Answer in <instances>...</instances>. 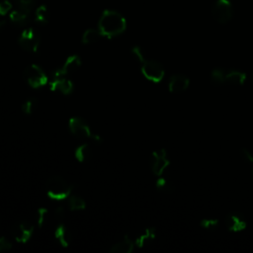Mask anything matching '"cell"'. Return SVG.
<instances>
[{
  "label": "cell",
  "mask_w": 253,
  "mask_h": 253,
  "mask_svg": "<svg viewBox=\"0 0 253 253\" xmlns=\"http://www.w3.org/2000/svg\"><path fill=\"white\" fill-rule=\"evenodd\" d=\"M126 28V18L118 11L105 10L98 23V29L103 37L114 38L125 32Z\"/></svg>",
  "instance_id": "6da1fadb"
},
{
  "label": "cell",
  "mask_w": 253,
  "mask_h": 253,
  "mask_svg": "<svg viewBox=\"0 0 253 253\" xmlns=\"http://www.w3.org/2000/svg\"><path fill=\"white\" fill-rule=\"evenodd\" d=\"M131 52L136 60L139 62L141 73L147 80L153 83H158L163 79L164 68L158 61L146 58L142 49L139 46H133Z\"/></svg>",
  "instance_id": "7a4b0ae2"
},
{
  "label": "cell",
  "mask_w": 253,
  "mask_h": 253,
  "mask_svg": "<svg viewBox=\"0 0 253 253\" xmlns=\"http://www.w3.org/2000/svg\"><path fill=\"white\" fill-rule=\"evenodd\" d=\"M45 189L46 195L49 199L54 201H62L71 195L73 186L70 185L63 177L54 175L47 180Z\"/></svg>",
  "instance_id": "3957f363"
},
{
  "label": "cell",
  "mask_w": 253,
  "mask_h": 253,
  "mask_svg": "<svg viewBox=\"0 0 253 253\" xmlns=\"http://www.w3.org/2000/svg\"><path fill=\"white\" fill-rule=\"evenodd\" d=\"M68 128L70 132L81 139H92L97 142H101L102 138L99 134L94 133L90 128L88 123L80 117H72L68 121Z\"/></svg>",
  "instance_id": "277c9868"
},
{
  "label": "cell",
  "mask_w": 253,
  "mask_h": 253,
  "mask_svg": "<svg viewBox=\"0 0 253 253\" xmlns=\"http://www.w3.org/2000/svg\"><path fill=\"white\" fill-rule=\"evenodd\" d=\"M23 78L25 82L34 89L44 86L48 81L47 75L43 69L37 64L28 65L23 71Z\"/></svg>",
  "instance_id": "5b68a950"
},
{
  "label": "cell",
  "mask_w": 253,
  "mask_h": 253,
  "mask_svg": "<svg viewBox=\"0 0 253 253\" xmlns=\"http://www.w3.org/2000/svg\"><path fill=\"white\" fill-rule=\"evenodd\" d=\"M41 43V36L34 28H27L18 37V44L27 52H36Z\"/></svg>",
  "instance_id": "8992f818"
},
{
  "label": "cell",
  "mask_w": 253,
  "mask_h": 253,
  "mask_svg": "<svg viewBox=\"0 0 253 253\" xmlns=\"http://www.w3.org/2000/svg\"><path fill=\"white\" fill-rule=\"evenodd\" d=\"M213 18L220 24H227L233 17L231 0H217L211 9Z\"/></svg>",
  "instance_id": "52a82bcc"
},
{
  "label": "cell",
  "mask_w": 253,
  "mask_h": 253,
  "mask_svg": "<svg viewBox=\"0 0 253 253\" xmlns=\"http://www.w3.org/2000/svg\"><path fill=\"white\" fill-rule=\"evenodd\" d=\"M170 161L167 156L165 149H159L151 154L150 158V167L151 171L156 176H161L165 169L169 166Z\"/></svg>",
  "instance_id": "ba28073f"
},
{
  "label": "cell",
  "mask_w": 253,
  "mask_h": 253,
  "mask_svg": "<svg viewBox=\"0 0 253 253\" xmlns=\"http://www.w3.org/2000/svg\"><path fill=\"white\" fill-rule=\"evenodd\" d=\"M11 232L17 242L27 243L34 233V225L26 221H20L13 225Z\"/></svg>",
  "instance_id": "9c48e42d"
},
{
  "label": "cell",
  "mask_w": 253,
  "mask_h": 253,
  "mask_svg": "<svg viewBox=\"0 0 253 253\" xmlns=\"http://www.w3.org/2000/svg\"><path fill=\"white\" fill-rule=\"evenodd\" d=\"M80 66H81L80 57L77 54L69 55L65 59L64 63L53 72L52 76H64V77H66L68 75L73 74L75 71H77Z\"/></svg>",
  "instance_id": "30bf717a"
},
{
  "label": "cell",
  "mask_w": 253,
  "mask_h": 253,
  "mask_svg": "<svg viewBox=\"0 0 253 253\" xmlns=\"http://www.w3.org/2000/svg\"><path fill=\"white\" fill-rule=\"evenodd\" d=\"M49 88L51 91H57L63 95H70L74 90L72 81L64 76H52L49 82Z\"/></svg>",
  "instance_id": "8fae6325"
},
{
  "label": "cell",
  "mask_w": 253,
  "mask_h": 253,
  "mask_svg": "<svg viewBox=\"0 0 253 253\" xmlns=\"http://www.w3.org/2000/svg\"><path fill=\"white\" fill-rule=\"evenodd\" d=\"M190 84V80L183 74H175L170 77L168 83V89L171 93H182Z\"/></svg>",
  "instance_id": "7c38bea8"
},
{
  "label": "cell",
  "mask_w": 253,
  "mask_h": 253,
  "mask_svg": "<svg viewBox=\"0 0 253 253\" xmlns=\"http://www.w3.org/2000/svg\"><path fill=\"white\" fill-rule=\"evenodd\" d=\"M54 238L57 243L62 247H68L72 241V234L67 226L63 223H59L54 230Z\"/></svg>",
  "instance_id": "4fadbf2b"
},
{
  "label": "cell",
  "mask_w": 253,
  "mask_h": 253,
  "mask_svg": "<svg viewBox=\"0 0 253 253\" xmlns=\"http://www.w3.org/2000/svg\"><path fill=\"white\" fill-rule=\"evenodd\" d=\"M225 225L229 231L238 232V231L244 230L247 226V223L242 215L237 213H232L226 217Z\"/></svg>",
  "instance_id": "5bb4252c"
},
{
  "label": "cell",
  "mask_w": 253,
  "mask_h": 253,
  "mask_svg": "<svg viewBox=\"0 0 253 253\" xmlns=\"http://www.w3.org/2000/svg\"><path fill=\"white\" fill-rule=\"evenodd\" d=\"M135 244L129 238L127 234H126L120 241L113 244L110 248V252L112 253H130L132 252Z\"/></svg>",
  "instance_id": "9a60e30c"
},
{
  "label": "cell",
  "mask_w": 253,
  "mask_h": 253,
  "mask_svg": "<svg viewBox=\"0 0 253 253\" xmlns=\"http://www.w3.org/2000/svg\"><path fill=\"white\" fill-rule=\"evenodd\" d=\"M156 237V229L154 227H147L144 231L138 235L134 241L135 246L138 248H142L148 244H150Z\"/></svg>",
  "instance_id": "2e32d148"
},
{
  "label": "cell",
  "mask_w": 253,
  "mask_h": 253,
  "mask_svg": "<svg viewBox=\"0 0 253 253\" xmlns=\"http://www.w3.org/2000/svg\"><path fill=\"white\" fill-rule=\"evenodd\" d=\"M29 14H30V12L25 11L20 8H17L16 10H13L10 12L9 17L13 24H15L17 26H24L27 24V22L29 20Z\"/></svg>",
  "instance_id": "e0dca14e"
},
{
  "label": "cell",
  "mask_w": 253,
  "mask_h": 253,
  "mask_svg": "<svg viewBox=\"0 0 253 253\" xmlns=\"http://www.w3.org/2000/svg\"><path fill=\"white\" fill-rule=\"evenodd\" d=\"M246 80V74L240 70H229L225 75V82L234 85H243Z\"/></svg>",
  "instance_id": "ac0fdd59"
},
{
  "label": "cell",
  "mask_w": 253,
  "mask_h": 253,
  "mask_svg": "<svg viewBox=\"0 0 253 253\" xmlns=\"http://www.w3.org/2000/svg\"><path fill=\"white\" fill-rule=\"evenodd\" d=\"M75 159L78 162H85L91 157V147L88 143H82L78 145L74 150Z\"/></svg>",
  "instance_id": "d6986e66"
},
{
  "label": "cell",
  "mask_w": 253,
  "mask_h": 253,
  "mask_svg": "<svg viewBox=\"0 0 253 253\" xmlns=\"http://www.w3.org/2000/svg\"><path fill=\"white\" fill-rule=\"evenodd\" d=\"M102 37V34L100 33L99 29H87L83 35H82V43L84 44H92L97 42L100 38Z\"/></svg>",
  "instance_id": "ffe728a7"
},
{
  "label": "cell",
  "mask_w": 253,
  "mask_h": 253,
  "mask_svg": "<svg viewBox=\"0 0 253 253\" xmlns=\"http://www.w3.org/2000/svg\"><path fill=\"white\" fill-rule=\"evenodd\" d=\"M68 208L70 211H82L86 208V202L78 195H70L68 197Z\"/></svg>",
  "instance_id": "44dd1931"
},
{
  "label": "cell",
  "mask_w": 253,
  "mask_h": 253,
  "mask_svg": "<svg viewBox=\"0 0 253 253\" xmlns=\"http://www.w3.org/2000/svg\"><path fill=\"white\" fill-rule=\"evenodd\" d=\"M35 19L39 24L44 25L48 23L49 20V12L45 5H41L36 9L35 12Z\"/></svg>",
  "instance_id": "7402d4cb"
},
{
  "label": "cell",
  "mask_w": 253,
  "mask_h": 253,
  "mask_svg": "<svg viewBox=\"0 0 253 253\" xmlns=\"http://www.w3.org/2000/svg\"><path fill=\"white\" fill-rule=\"evenodd\" d=\"M155 187L157 190L164 192V193H170L174 190V186L173 184L166 178L159 176V178L157 179L156 183H155Z\"/></svg>",
  "instance_id": "603a6c76"
},
{
  "label": "cell",
  "mask_w": 253,
  "mask_h": 253,
  "mask_svg": "<svg viewBox=\"0 0 253 253\" xmlns=\"http://www.w3.org/2000/svg\"><path fill=\"white\" fill-rule=\"evenodd\" d=\"M225 75L226 71L221 68H215L211 73V79L212 82L216 84H221L225 82Z\"/></svg>",
  "instance_id": "cb8c5ba5"
},
{
  "label": "cell",
  "mask_w": 253,
  "mask_h": 253,
  "mask_svg": "<svg viewBox=\"0 0 253 253\" xmlns=\"http://www.w3.org/2000/svg\"><path fill=\"white\" fill-rule=\"evenodd\" d=\"M48 214V211L46 208H39L36 211V222L38 226L41 228L44 225L46 217Z\"/></svg>",
  "instance_id": "d4e9b609"
},
{
  "label": "cell",
  "mask_w": 253,
  "mask_h": 253,
  "mask_svg": "<svg viewBox=\"0 0 253 253\" xmlns=\"http://www.w3.org/2000/svg\"><path fill=\"white\" fill-rule=\"evenodd\" d=\"M37 106V99L34 98V97H31V98H28L23 104H22V112L25 114V115H31L35 108Z\"/></svg>",
  "instance_id": "484cf974"
},
{
  "label": "cell",
  "mask_w": 253,
  "mask_h": 253,
  "mask_svg": "<svg viewBox=\"0 0 253 253\" xmlns=\"http://www.w3.org/2000/svg\"><path fill=\"white\" fill-rule=\"evenodd\" d=\"M201 227L208 230H214L218 226V220L216 218H205L200 222Z\"/></svg>",
  "instance_id": "4316f807"
},
{
  "label": "cell",
  "mask_w": 253,
  "mask_h": 253,
  "mask_svg": "<svg viewBox=\"0 0 253 253\" xmlns=\"http://www.w3.org/2000/svg\"><path fill=\"white\" fill-rule=\"evenodd\" d=\"M35 1L36 0H14V2L17 4L18 8L23 9L28 12H31Z\"/></svg>",
  "instance_id": "83f0119b"
},
{
  "label": "cell",
  "mask_w": 253,
  "mask_h": 253,
  "mask_svg": "<svg viewBox=\"0 0 253 253\" xmlns=\"http://www.w3.org/2000/svg\"><path fill=\"white\" fill-rule=\"evenodd\" d=\"M12 7V3L9 0H0V17L11 12Z\"/></svg>",
  "instance_id": "f1b7e54d"
},
{
  "label": "cell",
  "mask_w": 253,
  "mask_h": 253,
  "mask_svg": "<svg viewBox=\"0 0 253 253\" xmlns=\"http://www.w3.org/2000/svg\"><path fill=\"white\" fill-rule=\"evenodd\" d=\"M54 215H55V218L57 220H62L65 216V208L61 205V206H58L56 209H55V212H54Z\"/></svg>",
  "instance_id": "f546056e"
},
{
  "label": "cell",
  "mask_w": 253,
  "mask_h": 253,
  "mask_svg": "<svg viewBox=\"0 0 253 253\" xmlns=\"http://www.w3.org/2000/svg\"><path fill=\"white\" fill-rule=\"evenodd\" d=\"M240 155H241V158L243 160H245L246 162H253V155L251 154V152L247 149H241L240 151Z\"/></svg>",
  "instance_id": "4dcf8cb0"
},
{
  "label": "cell",
  "mask_w": 253,
  "mask_h": 253,
  "mask_svg": "<svg viewBox=\"0 0 253 253\" xmlns=\"http://www.w3.org/2000/svg\"><path fill=\"white\" fill-rule=\"evenodd\" d=\"M5 24H6V23H5V21H3V20H1V21H0V30L5 26Z\"/></svg>",
  "instance_id": "1f68e13d"
},
{
  "label": "cell",
  "mask_w": 253,
  "mask_h": 253,
  "mask_svg": "<svg viewBox=\"0 0 253 253\" xmlns=\"http://www.w3.org/2000/svg\"><path fill=\"white\" fill-rule=\"evenodd\" d=\"M251 173H252V178H253V167H252V170H251Z\"/></svg>",
  "instance_id": "d6a6232c"
},
{
  "label": "cell",
  "mask_w": 253,
  "mask_h": 253,
  "mask_svg": "<svg viewBox=\"0 0 253 253\" xmlns=\"http://www.w3.org/2000/svg\"><path fill=\"white\" fill-rule=\"evenodd\" d=\"M252 81H253V77H252Z\"/></svg>",
  "instance_id": "836d02e7"
}]
</instances>
